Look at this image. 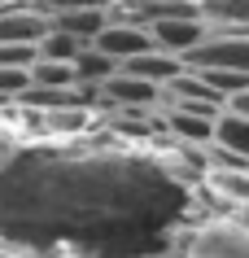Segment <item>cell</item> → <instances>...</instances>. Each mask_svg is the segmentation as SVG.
<instances>
[{
	"mask_svg": "<svg viewBox=\"0 0 249 258\" xmlns=\"http://www.w3.org/2000/svg\"><path fill=\"white\" fill-rule=\"evenodd\" d=\"M114 70H118V61H110L105 53H97L92 44L74 57V79H79V88H92V92H101V83L110 79Z\"/></svg>",
	"mask_w": 249,
	"mask_h": 258,
	"instance_id": "11",
	"label": "cell"
},
{
	"mask_svg": "<svg viewBox=\"0 0 249 258\" xmlns=\"http://www.w3.org/2000/svg\"><path fill=\"white\" fill-rule=\"evenodd\" d=\"M35 14H44L48 22L53 18H61V14H79V9H110L114 0H27Z\"/></svg>",
	"mask_w": 249,
	"mask_h": 258,
	"instance_id": "13",
	"label": "cell"
},
{
	"mask_svg": "<svg viewBox=\"0 0 249 258\" xmlns=\"http://www.w3.org/2000/svg\"><path fill=\"white\" fill-rule=\"evenodd\" d=\"M48 31V18L35 14L31 5L0 9V44H40Z\"/></svg>",
	"mask_w": 249,
	"mask_h": 258,
	"instance_id": "5",
	"label": "cell"
},
{
	"mask_svg": "<svg viewBox=\"0 0 249 258\" xmlns=\"http://www.w3.org/2000/svg\"><path fill=\"white\" fill-rule=\"evenodd\" d=\"M35 44H0V66L9 70H31L35 66Z\"/></svg>",
	"mask_w": 249,
	"mask_h": 258,
	"instance_id": "15",
	"label": "cell"
},
{
	"mask_svg": "<svg viewBox=\"0 0 249 258\" xmlns=\"http://www.w3.org/2000/svg\"><path fill=\"white\" fill-rule=\"evenodd\" d=\"M118 70H127V75H136V79L153 83V88H166V83L184 70V61H180V57H171V53H162V48H149V53H140V57H131V61H123Z\"/></svg>",
	"mask_w": 249,
	"mask_h": 258,
	"instance_id": "6",
	"label": "cell"
},
{
	"mask_svg": "<svg viewBox=\"0 0 249 258\" xmlns=\"http://www.w3.org/2000/svg\"><path fill=\"white\" fill-rule=\"evenodd\" d=\"M31 88V70H9V66H0V101H22Z\"/></svg>",
	"mask_w": 249,
	"mask_h": 258,
	"instance_id": "14",
	"label": "cell"
},
{
	"mask_svg": "<svg viewBox=\"0 0 249 258\" xmlns=\"http://www.w3.org/2000/svg\"><path fill=\"white\" fill-rule=\"evenodd\" d=\"M92 48L123 66V61H131V57L149 53V48H153V35H149L144 27H131V22H118V18H110V22L101 27V35L92 40Z\"/></svg>",
	"mask_w": 249,
	"mask_h": 258,
	"instance_id": "4",
	"label": "cell"
},
{
	"mask_svg": "<svg viewBox=\"0 0 249 258\" xmlns=\"http://www.w3.org/2000/svg\"><path fill=\"white\" fill-rule=\"evenodd\" d=\"M210 31H249V0H197Z\"/></svg>",
	"mask_w": 249,
	"mask_h": 258,
	"instance_id": "7",
	"label": "cell"
},
{
	"mask_svg": "<svg viewBox=\"0 0 249 258\" xmlns=\"http://www.w3.org/2000/svg\"><path fill=\"white\" fill-rule=\"evenodd\" d=\"M184 66L249 75V35H245V31H210L206 40H201V48H197Z\"/></svg>",
	"mask_w": 249,
	"mask_h": 258,
	"instance_id": "2",
	"label": "cell"
},
{
	"mask_svg": "<svg viewBox=\"0 0 249 258\" xmlns=\"http://www.w3.org/2000/svg\"><path fill=\"white\" fill-rule=\"evenodd\" d=\"M35 53H40V57H48V61H74V57L83 53V44H79V40H70L66 31L48 27V31H44V40L35 44Z\"/></svg>",
	"mask_w": 249,
	"mask_h": 258,
	"instance_id": "12",
	"label": "cell"
},
{
	"mask_svg": "<svg viewBox=\"0 0 249 258\" xmlns=\"http://www.w3.org/2000/svg\"><path fill=\"white\" fill-rule=\"evenodd\" d=\"M31 88H44V92L79 88V79H74V61H48V57H35V66H31Z\"/></svg>",
	"mask_w": 249,
	"mask_h": 258,
	"instance_id": "10",
	"label": "cell"
},
{
	"mask_svg": "<svg viewBox=\"0 0 249 258\" xmlns=\"http://www.w3.org/2000/svg\"><path fill=\"white\" fill-rule=\"evenodd\" d=\"M227 109H232V114H240V118H249V88H245V92H236L232 101H227Z\"/></svg>",
	"mask_w": 249,
	"mask_h": 258,
	"instance_id": "16",
	"label": "cell"
},
{
	"mask_svg": "<svg viewBox=\"0 0 249 258\" xmlns=\"http://www.w3.org/2000/svg\"><path fill=\"white\" fill-rule=\"evenodd\" d=\"M149 35H153V48H162V53L188 61V57L201 48V40L210 35V27L201 18H166V22L149 27Z\"/></svg>",
	"mask_w": 249,
	"mask_h": 258,
	"instance_id": "3",
	"label": "cell"
},
{
	"mask_svg": "<svg viewBox=\"0 0 249 258\" xmlns=\"http://www.w3.org/2000/svg\"><path fill=\"white\" fill-rule=\"evenodd\" d=\"M110 22V9H79V14H61V18H53L48 27H57V31H66L70 40H79L83 48L101 35V27Z\"/></svg>",
	"mask_w": 249,
	"mask_h": 258,
	"instance_id": "9",
	"label": "cell"
},
{
	"mask_svg": "<svg viewBox=\"0 0 249 258\" xmlns=\"http://www.w3.org/2000/svg\"><path fill=\"white\" fill-rule=\"evenodd\" d=\"M210 145H219V149L236 153L240 162H249V118L223 109L219 118H214V140H210Z\"/></svg>",
	"mask_w": 249,
	"mask_h": 258,
	"instance_id": "8",
	"label": "cell"
},
{
	"mask_svg": "<svg viewBox=\"0 0 249 258\" xmlns=\"http://www.w3.org/2000/svg\"><path fill=\"white\" fill-rule=\"evenodd\" d=\"M184 258H249V232L236 228L232 219L197 223L184 236Z\"/></svg>",
	"mask_w": 249,
	"mask_h": 258,
	"instance_id": "1",
	"label": "cell"
}]
</instances>
